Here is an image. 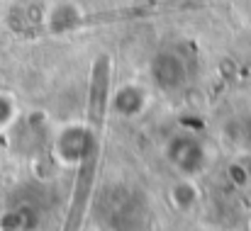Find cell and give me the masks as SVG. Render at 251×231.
Wrapping results in <instances>:
<instances>
[{"instance_id": "cell-6", "label": "cell", "mask_w": 251, "mask_h": 231, "mask_svg": "<svg viewBox=\"0 0 251 231\" xmlns=\"http://www.w3.org/2000/svg\"><path fill=\"white\" fill-rule=\"evenodd\" d=\"M17 122V102L10 92L0 90V132H7Z\"/></svg>"}, {"instance_id": "cell-1", "label": "cell", "mask_w": 251, "mask_h": 231, "mask_svg": "<svg viewBox=\"0 0 251 231\" xmlns=\"http://www.w3.org/2000/svg\"><path fill=\"white\" fill-rule=\"evenodd\" d=\"M102 124H105V117H98V115H88V119H85L90 139H88V149H85L81 163L76 165V187H74V197L69 202V209H66V217H64V229L61 231L83 229L88 200H90V192H93V185H95V178H98V165H100Z\"/></svg>"}, {"instance_id": "cell-5", "label": "cell", "mask_w": 251, "mask_h": 231, "mask_svg": "<svg viewBox=\"0 0 251 231\" xmlns=\"http://www.w3.org/2000/svg\"><path fill=\"white\" fill-rule=\"evenodd\" d=\"M147 105V92L137 83H125L110 92V110L120 117H137Z\"/></svg>"}, {"instance_id": "cell-2", "label": "cell", "mask_w": 251, "mask_h": 231, "mask_svg": "<svg viewBox=\"0 0 251 231\" xmlns=\"http://www.w3.org/2000/svg\"><path fill=\"white\" fill-rule=\"evenodd\" d=\"M149 76L159 90L178 92L188 83L190 69H188V61L183 54H178L176 49H161L149 64Z\"/></svg>"}, {"instance_id": "cell-4", "label": "cell", "mask_w": 251, "mask_h": 231, "mask_svg": "<svg viewBox=\"0 0 251 231\" xmlns=\"http://www.w3.org/2000/svg\"><path fill=\"white\" fill-rule=\"evenodd\" d=\"M88 139H90V132L85 124L61 129L54 139V151L59 156V161L66 165H78L88 149Z\"/></svg>"}, {"instance_id": "cell-3", "label": "cell", "mask_w": 251, "mask_h": 231, "mask_svg": "<svg viewBox=\"0 0 251 231\" xmlns=\"http://www.w3.org/2000/svg\"><path fill=\"white\" fill-rule=\"evenodd\" d=\"M168 161L173 163V168L183 175V178H193L198 173L205 170L207 165V151L205 144L193 137V134H176L166 146Z\"/></svg>"}]
</instances>
